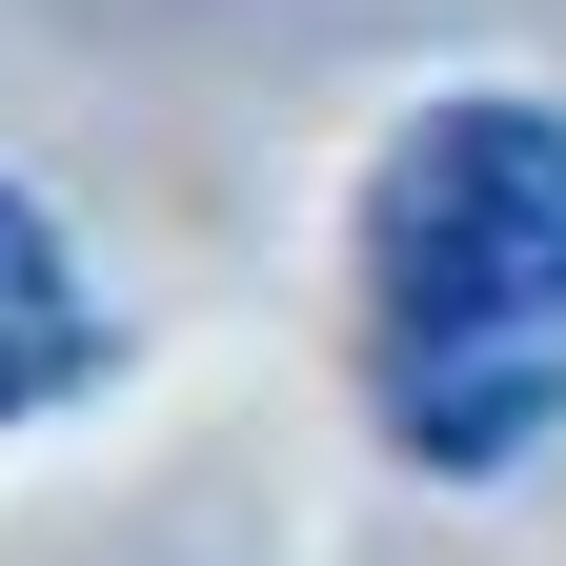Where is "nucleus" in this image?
<instances>
[{"instance_id": "2", "label": "nucleus", "mask_w": 566, "mask_h": 566, "mask_svg": "<svg viewBox=\"0 0 566 566\" xmlns=\"http://www.w3.org/2000/svg\"><path fill=\"white\" fill-rule=\"evenodd\" d=\"M82 365H102V304H82V263H61V223L0 182V424H21V405H61Z\"/></svg>"}, {"instance_id": "1", "label": "nucleus", "mask_w": 566, "mask_h": 566, "mask_svg": "<svg viewBox=\"0 0 566 566\" xmlns=\"http://www.w3.org/2000/svg\"><path fill=\"white\" fill-rule=\"evenodd\" d=\"M365 385L405 465H526L566 424V122L424 102L365 182Z\"/></svg>"}]
</instances>
